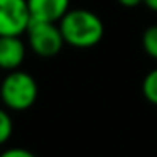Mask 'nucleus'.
I'll return each mask as SVG.
<instances>
[{
    "label": "nucleus",
    "instance_id": "7",
    "mask_svg": "<svg viewBox=\"0 0 157 157\" xmlns=\"http://www.w3.org/2000/svg\"><path fill=\"white\" fill-rule=\"evenodd\" d=\"M142 95L149 103L157 106V68L145 75L142 81Z\"/></svg>",
    "mask_w": 157,
    "mask_h": 157
},
{
    "label": "nucleus",
    "instance_id": "4",
    "mask_svg": "<svg viewBox=\"0 0 157 157\" xmlns=\"http://www.w3.org/2000/svg\"><path fill=\"white\" fill-rule=\"evenodd\" d=\"M31 24L27 0H0V37L22 36Z\"/></svg>",
    "mask_w": 157,
    "mask_h": 157
},
{
    "label": "nucleus",
    "instance_id": "11",
    "mask_svg": "<svg viewBox=\"0 0 157 157\" xmlns=\"http://www.w3.org/2000/svg\"><path fill=\"white\" fill-rule=\"evenodd\" d=\"M122 7H127V9H135L139 5L144 4V0H117Z\"/></svg>",
    "mask_w": 157,
    "mask_h": 157
},
{
    "label": "nucleus",
    "instance_id": "2",
    "mask_svg": "<svg viewBox=\"0 0 157 157\" xmlns=\"http://www.w3.org/2000/svg\"><path fill=\"white\" fill-rule=\"evenodd\" d=\"M39 96V86L32 75L22 69L9 71L0 79V100L10 112H25Z\"/></svg>",
    "mask_w": 157,
    "mask_h": 157
},
{
    "label": "nucleus",
    "instance_id": "6",
    "mask_svg": "<svg viewBox=\"0 0 157 157\" xmlns=\"http://www.w3.org/2000/svg\"><path fill=\"white\" fill-rule=\"evenodd\" d=\"M71 0H27L31 21L59 22L69 10Z\"/></svg>",
    "mask_w": 157,
    "mask_h": 157
},
{
    "label": "nucleus",
    "instance_id": "8",
    "mask_svg": "<svg viewBox=\"0 0 157 157\" xmlns=\"http://www.w3.org/2000/svg\"><path fill=\"white\" fill-rule=\"evenodd\" d=\"M142 48L149 58L157 61V24H152L142 34Z\"/></svg>",
    "mask_w": 157,
    "mask_h": 157
},
{
    "label": "nucleus",
    "instance_id": "5",
    "mask_svg": "<svg viewBox=\"0 0 157 157\" xmlns=\"http://www.w3.org/2000/svg\"><path fill=\"white\" fill-rule=\"evenodd\" d=\"M27 56V44L21 36H2L0 37V69L15 71L22 66Z\"/></svg>",
    "mask_w": 157,
    "mask_h": 157
},
{
    "label": "nucleus",
    "instance_id": "10",
    "mask_svg": "<svg viewBox=\"0 0 157 157\" xmlns=\"http://www.w3.org/2000/svg\"><path fill=\"white\" fill-rule=\"evenodd\" d=\"M0 157H37L34 152L29 149H22V147H10L0 152Z\"/></svg>",
    "mask_w": 157,
    "mask_h": 157
},
{
    "label": "nucleus",
    "instance_id": "12",
    "mask_svg": "<svg viewBox=\"0 0 157 157\" xmlns=\"http://www.w3.org/2000/svg\"><path fill=\"white\" fill-rule=\"evenodd\" d=\"M144 5L152 12H157V0H144Z\"/></svg>",
    "mask_w": 157,
    "mask_h": 157
},
{
    "label": "nucleus",
    "instance_id": "9",
    "mask_svg": "<svg viewBox=\"0 0 157 157\" xmlns=\"http://www.w3.org/2000/svg\"><path fill=\"white\" fill-rule=\"evenodd\" d=\"M12 132H14V122H12L10 113L5 106L4 108L0 106V145L9 142V139L12 137Z\"/></svg>",
    "mask_w": 157,
    "mask_h": 157
},
{
    "label": "nucleus",
    "instance_id": "3",
    "mask_svg": "<svg viewBox=\"0 0 157 157\" xmlns=\"http://www.w3.org/2000/svg\"><path fill=\"white\" fill-rule=\"evenodd\" d=\"M25 37L29 49L39 58H54L66 44L58 22L31 21L25 31Z\"/></svg>",
    "mask_w": 157,
    "mask_h": 157
},
{
    "label": "nucleus",
    "instance_id": "1",
    "mask_svg": "<svg viewBox=\"0 0 157 157\" xmlns=\"http://www.w3.org/2000/svg\"><path fill=\"white\" fill-rule=\"evenodd\" d=\"M58 24L63 32L64 42L71 48H93L105 36L103 21L98 14L88 9H69Z\"/></svg>",
    "mask_w": 157,
    "mask_h": 157
}]
</instances>
